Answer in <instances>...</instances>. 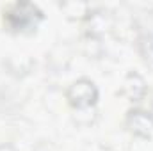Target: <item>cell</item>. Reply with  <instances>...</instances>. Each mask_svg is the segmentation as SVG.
<instances>
[{
	"label": "cell",
	"mask_w": 153,
	"mask_h": 151,
	"mask_svg": "<svg viewBox=\"0 0 153 151\" xmlns=\"http://www.w3.org/2000/svg\"><path fill=\"white\" fill-rule=\"evenodd\" d=\"M126 124L132 133H135L139 137H150L153 130V117L143 110H132V112H128Z\"/></svg>",
	"instance_id": "3"
},
{
	"label": "cell",
	"mask_w": 153,
	"mask_h": 151,
	"mask_svg": "<svg viewBox=\"0 0 153 151\" xmlns=\"http://www.w3.org/2000/svg\"><path fill=\"white\" fill-rule=\"evenodd\" d=\"M41 20V9L30 2H16L4 13V25L16 34H27L36 30Z\"/></svg>",
	"instance_id": "1"
},
{
	"label": "cell",
	"mask_w": 153,
	"mask_h": 151,
	"mask_svg": "<svg viewBox=\"0 0 153 151\" xmlns=\"http://www.w3.org/2000/svg\"><path fill=\"white\" fill-rule=\"evenodd\" d=\"M66 98H68L71 107H75V109H87V107L96 103L98 89H96V85L91 80L80 78V80H76L75 84L70 85V89L66 93Z\"/></svg>",
	"instance_id": "2"
},
{
	"label": "cell",
	"mask_w": 153,
	"mask_h": 151,
	"mask_svg": "<svg viewBox=\"0 0 153 151\" xmlns=\"http://www.w3.org/2000/svg\"><path fill=\"white\" fill-rule=\"evenodd\" d=\"M0 151H16V150H14L13 146H5V144H4V146H0Z\"/></svg>",
	"instance_id": "4"
}]
</instances>
